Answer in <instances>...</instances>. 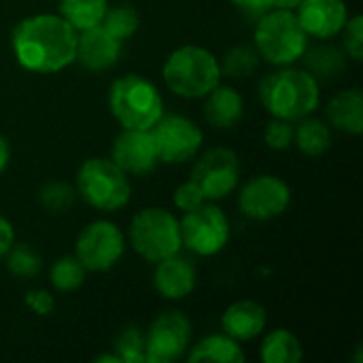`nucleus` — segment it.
Returning a JSON list of instances; mask_svg holds the SVG:
<instances>
[{
    "label": "nucleus",
    "mask_w": 363,
    "mask_h": 363,
    "mask_svg": "<svg viewBox=\"0 0 363 363\" xmlns=\"http://www.w3.org/2000/svg\"><path fill=\"white\" fill-rule=\"evenodd\" d=\"M166 87L187 100L204 98L221 81L219 60L204 47L183 45L174 49L162 68Z\"/></svg>",
    "instance_id": "obj_3"
},
{
    "label": "nucleus",
    "mask_w": 363,
    "mask_h": 363,
    "mask_svg": "<svg viewBox=\"0 0 363 363\" xmlns=\"http://www.w3.org/2000/svg\"><path fill=\"white\" fill-rule=\"evenodd\" d=\"M245 115V100L238 89L230 85H215L204 96V117L213 128H234Z\"/></svg>",
    "instance_id": "obj_19"
},
{
    "label": "nucleus",
    "mask_w": 363,
    "mask_h": 363,
    "mask_svg": "<svg viewBox=\"0 0 363 363\" xmlns=\"http://www.w3.org/2000/svg\"><path fill=\"white\" fill-rule=\"evenodd\" d=\"M130 245L147 262H160L181 251V225L179 219L157 206L143 208L130 223Z\"/></svg>",
    "instance_id": "obj_7"
},
{
    "label": "nucleus",
    "mask_w": 363,
    "mask_h": 363,
    "mask_svg": "<svg viewBox=\"0 0 363 363\" xmlns=\"http://www.w3.org/2000/svg\"><path fill=\"white\" fill-rule=\"evenodd\" d=\"M266 308L253 300H238L221 315V330L238 342L253 340L266 330Z\"/></svg>",
    "instance_id": "obj_18"
},
{
    "label": "nucleus",
    "mask_w": 363,
    "mask_h": 363,
    "mask_svg": "<svg viewBox=\"0 0 363 363\" xmlns=\"http://www.w3.org/2000/svg\"><path fill=\"white\" fill-rule=\"evenodd\" d=\"M291 202L289 185L274 174L249 179L238 194V208L253 221H270L287 211Z\"/></svg>",
    "instance_id": "obj_13"
},
{
    "label": "nucleus",
    "mask_w": 363,
    "mask_h": 363,
    "mask_svg": "<svg viewBox=\"0 0 363 363\" xmlns=\"http://www.w3.org/2000/svg\"><path fill=\"white\" fill-rule=\"evenodd\" d=\"M296 17L304 32L315 38H334L349 19L345 0H302Z\"/></svg>",
    "instance_id": "obj_15"
},
{
    "label": "nucleus",
    "mask_w": 363,
    "mask_h": 363,
    "mask_svg": "<svg viewBox=\"0 0 363 363\" xmlns=\"http://www.w3.org/2000/svg\"><path fill=\"white\" fill-rule=\"evenodd\" d=\"M149 132L157 151V160L164 164H183L191 160L204 140L202 130L183 115H162Z\"/></svg>",
    "instance_id": "obj_9"
},
{
    "label": "nucleus",
    "mask_w": 363,
    "mask_h": 363,
    "mask_svg": "<svg viewBox=\"0 0 363 363\" xmlns=\"http://www.w3.org/2000/svg\"><path fill=\"white\" fill-rule=\"evenodd\" d=\"M125 251L123 232L111 221H94L77 238V259L91 272L111 270Z\"/></svg>",
    "instance_id": "obj_10"
},
{
    "label": "nucleus",
    "mask_w": 363,
    "mask_h": 363,
    "mask_svg": "<svg viewBox=\"0 0 363 363\" xmlns=\"http://www.w3.org/2000/svg\"><path fill=\"white\" fill-rule=\"evenodd\" d=\"M23 302H26V306H28L34 315H38V317L51 315L53 308H55V300H53V296H51L47 289H30V291L23 296Z\"/></svg>",
    "instance_id": "obj_35"
},
{
    "label": "nucleus",
    "mask_w": 363,
    "mask_h": 363,
    "mask_svg": "<svg viewBox=\"0 0 363 363\" xmlns=\"http://www.w3.org/2000/svg\"><path fill=\"white\" fill-rule=\"evenodd\" d=\"M77 194L96 211L115 213L130 202L128 174L111 157H89L77 172Z\"/></svg>",
    "instance_id": "obj_6"
},
{
    "label": "nucleus",
    "mask_w": 363,
    "mask_h": 363,
    "mask_svg": "<svg viewBox=\"0 0 363 363\" xmlns=\"http://www.w3.org/2000/svg\"><path fill=\"white\" fill-rule=\"evenodd\" d=\"M108 108L121 128L151 130L164 115V98L147 77L130 72L113 81L108 89Z\"/></svg>",
    "instance_id": "obj_4"
},
{
    "label": "nucleus",
    "mask_w": 363,
    "mask_h": 363,
    "mask_svg": "<svg viewBox=\"0 0 363 363\" xmlns=\"http://www.w3.org/2000/svg\"><path fill=\"white\" fill-rule=\"evenodd\" d=\"M191 342V323L181 311L162 313L145 336L147 363H170L181 359Z\"/></svg>",
    "instance_id": "obj_11"
},
{
    "label": "nucleus",
    "mask_w": 363,
    "mask_h": 363,
    "mask_svg": "<svg viewBox=\"0 0 363 363\" xmlns=\"http://www.w3.org/2000/svg\"><path fill=\"white\" fill-rule=\"evenodd\" d=\"M179 225L181 242L202 257L217 255L230 240V223L225 213L208 202L200 204L194 211H187Z\"/></svg>",
    "instance_id": "obj_8"
},
{
    "label": "nucleus",
    "mask_w": 363,
    "mask_h": 363,
    "mask_svg": "<svg viewBox=\"0 0 363 363\" xmlns=\"http://www.w3.org/2000/svg\"><path fill=\"white\" fill-rule=\"evenodd\" d=\"M115 355L119 363H147L145 359V336L138 328H123L115 340Z\"/></svg>",
    "instance_id": "obj_31"
},
{
    "label": "nucleus",
    "mask_w": 363,
    "mask_h": 363,
    "mask_svg": "<svg viewBox=\"0 0 363 363\" xmlns=\"http://www.w3.org/2000/svg\"><path fill=\"white\" fill-rule=\"evenodd\" d=\"M259 60L262 57H259L255 45H236L230 51H225L223 60L219 62L221 77L225 74L230 79H247L257 70Z\"/></svg>",
    "instance_id": "obj_26"
},
{
    "label": "nucleus",
    "mask_w": 363,
    "mask_h": 363,
    "mask_svg": "<svg viewBox=\"0 0 363 363\" xmlns=\"http://www.w3.org/2000/svg\"><path fill=\"white\" fill-rule=\"evenodd\" d=\"M85 274L87 270L77 259V255H64L53 262L49 270V281H51V287L57 291H74L83 285Z\"/></svg>",
    "instance_id": "obj_28"
},
{
    "label": "nucleus",
    "mask_w": 363,
    "mask_h": 363,
    "mask_svg": "<svg viewBox=\"0 0 363 363\" xmlns=\"http://www.w3.org/2000/svg\"><path fill=\"white\" fill-rule=\"evenodd\" d=\"M77 200V189L64 181H51L38 189V202L47 213L60 215L70 211V206Z\"/></svg>",
    "instance_id": "obj_30"
},
{
    "label": "nucleus",
    "mask_w": 363,
    "mask_h": 363,
    "mask_svg": "<svg viewBox=\"0 0 363 363\" xmlns=\"http://www.w3.org/2000/svg\"><path fill=\"white\" fill-rule=\"evenodd\" d=\"M294 134H296V128H294V121H287V119H279L274 117L266 130H264V140L270 149L274 151H283L287 147L294 145Z\"/></svg>",
    "instance_id": "obj_33"
},
{
    "label": "nucleus",
    "mask_w": 363,
    "mask_h": 363,
    "mask_svg": "<svg viewBox=\"0 0 363 363\" xmlns=\"http://www.w3.org/2000/svg\"><path fill=\"white\" fill-rule=\"evenodd\" d=\"M108 34H113L117 40H128L130 36L136 34L138 26H140V17L138 11L132 4H115L108 6L104 13V19L100 23Z\"/></svg>",
    "instance_id": "obj_27"
},
{
    "label": "nucleus",
    "mask_w": 363,
    "mask_h": 363,
    "mask_svg": "<svg viewBox=\"0 0 363 363\" xmlns=\"http://www.w3.org/2000/svg\"><path fill=\"white\" fill-rule=\"evenodd\" d=\"M259 357L264 363H300L304 357V351L300 338L289 330L281 328L266 334L259 349Z\"/></svg>",
    "instance_id": "obj_23"
},
{
    "label": "nucleus",
    "mask_w": 363,
    "mask_h": 363,
    "mask_svg": "<svg viewBox=\"0 0 363 363\" xmlns=\"http://www.w3.org/2000/svg\"><path fill=\"white\" fill-rule=\"evenodd\" d=\"M253 45L266 62L274 66H291L302 60L308 47V34L289 9H272L255 23Z\"/></svg>",
    "instance_id": "obj_5"
},
{
    "label": "nucleus",
    "mask_w": 363,
    "mask_h": 363,
    "mask_svg": "<svg viewBox=\"0 0 363 363\" xmlns=\"http://www.w3.org/2000/svg\"><path fill=\"white\" fill-rule=\"evenodd\" d=\"M11 47L21 68L40 74L60 72L77 62V30L53 13L30 15L13 28Z\"/></svg>",
    "instance_id": "obj_1"
},
{
    "label": "nucleus",
    "mask_w": 363,
    "mask_h": 363,
    "mask_svg": "<svg viewBox=\"0 0 363 363\" xmlns=\"http://www.w3.org/2000/svg\"><path fill=\"white\" fill-rule=\"evenodd\" d=\"M259 100L272 117L300 121L321 102L319 81L308 70L285 66L283 70L270 72L262 79Z\"/></svg>",
    "instance_id": "obj_2"
},
{
    "label": "nucleus",
    "mask_w": 363,
    "mask_h": 363,
    "mask_svg": "<svg viewBox=\"0 0 363 363\" xmlns=\"http://www.w3.org/2000/svg\"><path fill=\"white\" fill-rule=\"evenodd\" d=\"M245 351L238 340L230 338L228 334H213L202 338L196 347H191L187 359L191 363L217 362V363H242Z\"/></svg>",
    "instance_id": "obj_21"
},
{
    "label": "nucleus",
    "mask_w": 363,
    "mask_h": 363,
    "mask_svg": "<svg viewBox=\"0 0 363 363\" xmlns=\"http://www.w3.org/2000/svg\"><path fill=\"white\" fill-rule=\"evenodd\" d=\"M60 17H64L77 32L100 26L108 9L106 0H60Z\"/></svg>",
    "instance_id": "obj_25"
},
{
    "label": "nucleus",
    "mask_w": 363,
    "mask_h": 363,
    "mask_svg": "<svg viewBox=\"0 0 363 363\" xmlns=\"http://www.w3.org/2000/svg\"><path fill=\"white\" fill-rule=\"evenodd\" d=\"M15 242V232L13 225L6 217L0 215V259L6 255V251L11 249V245Z\"/></svg>",
    "instance_id": "obj_37"
},
{
    "label": "nucleus",
    "mask_w": 363,
    "mask_h": 363,
    "mask_svg": "<svg viewBox=\"0 0 363 363\" xmlns=\"http://www.w3.org/2000/svg\"><path fill=\"white\" fill-rule=\"evenodd\" d=\"M172 202H174V206H177L179 211L187 213V211H194V208H198L200 204H204V202H208V200L204 198L202 189L189 179V181L181 183V185L174 189Z\"/></svg>",
    "instance_id": "obj_34"
},
{
    "label": "nucleus",
    "mask_w": 363,
    "mask_h": 363,
    "mask_svg": "<svg viewBox=\"0 0 363 363\" xmlns=\"http://www.w3.org/2000/svg\"><path fill=\"white\" fill-rule=\"evenodd\" d=\"M189 179L202 189L206 200H221L232 194L240 181V160L232 149L215 147L196 162Z\"/></svg>",
    "instance_id": "obj_12"
},
{
    "label": "nucleus",
    "mask_w": 363,
    "mask_h": 363,
    "mask_svg": "<svg viewBox=\"0 0 363 363\" xmlns=\"http://www.w3.org/2000/svg\"><path fill=\"white\" fill-rule=\"evenodd\" d=\"M196 281H198V274H196L194 264L179 253L155 262L153 287L166 300L187 298L196 289Z\"/></svg>",
    "instance_id": "obj_17"
},
{
    "label": "nucleus",
    "mask_w": 363,
    "mask_h": 363,
    "mask_svg": "<svg viewBox=\"0 0 363 363\" xmlns=\"http://www.w3.org/2000/svg\"><path fill=\"white\" fill-rule=\"evenodd\" d=\"M9 162H11V145H9V140L0 134V174L6 170Z\"/></svg>",
    "instance_id": "obj_38"
},
{
    "label": "nucleus",
    "mask_w": 363,
    "mask_h": 363,
    "mask_svg": "<svg viewBox=\"0 0 363 363\" xmlns=\"http://www.w3.org/2000/svg\"><path fill=\"white\" fill-rule=\"evenodd\" d=\"M230 2L238 11H242L247 17H253V19H259L262 15L274 9V0H230Z\"/></svg>",
    "instance_id": "obj_36"
},
{
    "label": "nucleus",
    "mask_w": 363,
    "mask_h": 363,
    "mask_svg": "<svg viewBox=\"0 0 363 363\" xmlns=\"http://www.w3.org/2000/svg\"><path fill=\"white\" fill-rule=\"evenodd\" d=\"M342 32V47L347 57H351L353 62H362L363 57V17L362 15H353L347 19Z\"/></svg>",
    "instance_id": "obj_32"
},
{
    "label": "nucleus",
    "mask_w": 363,
    "mask_h": 363,
    "mask_svg": "<svg viewBox=\"0 0 363 363\" xmlns=\"http://www.w3.org/2000/svg\"><path fill=\"white\" fill-rule=\"evenodd\" d=\"M328 119L330 123L347 134L359 136L363 132V96L359 87H351L338 91L328 102Z\"/></svg>",
    "instance_id": "obj_20"
},
{
    "label": "nucleus",
    "mask_w": 363,
    "mask_h": 363,
    "mask_svg": "<svg viewBox=\"0 0 363 363\" xmlns=\"http://www.w3.org/2000/svg\"><path fill=\"white\" fill-rule=\"evenodd\" d=\"M302 57L306 70L317 81H334L347 70V53L334 45H317L313 49L306 47Z\"/></svg>",
    "instance_id": "obj_22"
},
{
    "label": "nucleus",
    "mask_w": 363,
    "mask_h": 363,
    "mask_svg": "<svg viewBox=\"0 0 363 363\" xmlns=\"http://www.w3.org/2000/svg\"><path fill=\"white\" fill-rule=\"evenodd\" d=\"M121 55V40L108 34L102 26L87 28L77 34V62L94 72L108 70Z\"/></svg>",
    "instance_id": "obj_16"
},
{
    "label": "nucleus",
    "mask_w": 363,
    "mask_h": 363,
    "mask_svg": "<svg viewBox=\"0 0 363 363\" xmlns=\"http://www.w3.org/2000/svg\"><path fill=\"white\" fill-rule=\"evenodd\" d=\"M300 2H302V0H274V9H289V11H296Z\"/></svg>",
    "instance_id": "obj_39"
},
{
    "label": "nucleus",
    "mask_w": 363,
    "mask_h": 363,
    "mask_svg": "<svg viewBox=\"0 0 363 363\" xmlns=\"http://www.w3.org/2000/svg\"><path fill=\"white\" fill-rule=\"evenodd\" d=\"M4 259H6L4 264L9 272L17 279H34L43 268V257L26 242H19V245L13 242Z\"/></svg>",
    "instance_id": "obj_29"
},
{
    "label": "nucleus",
    "mask_w": 363,
    "mask_h": 363,
    "mask_svg": "<svg viewBox=\"0 0 363 363\" xmlns=\"http://www.w3.org/2000/svg\"><path fill=\"white\" fill-rule=\"evenodd\" d=\"M111 160L125 172V174H149L157 166V151L149 130H128L115 138L111 149Z\"/></svg>",
    "instance_id": "obj_14"
},
{
    "label": "nucleus",
    "mask_w": 363,
    "mask_h": 363,
    "mask_svg": "<svg viewBox=\"0 0 363 363\" xmlns=\"http://www.w3.org/2000/svg\"><path fill=\"white\" fill-rule=\"evenodd\" d=\"M294 143L298 149L308 157H319L332 147V130L323 119L317 117H302L300 125L296 128Z\"/></svg>",
    "instance_id": "obj_24"
}]
</instances>
